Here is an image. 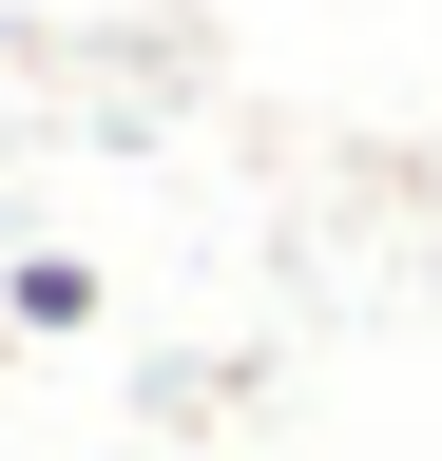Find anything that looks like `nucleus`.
<instances>
[{
	"instance_id": "obj_1",
	"label": "nucleus",
	"mask_w": 442,
	"mask_h": 461,
	"mask_svg": "<svg viewBox=\"0 0 442 461\" xmlns=\"http://www.w3.org/2000/svg\"><path fill=\"white\" fill-rule=\"evenodd\" d=\"M0 327H20V346L96 327V269H77V250H20V269H0Z\"/></svg>"
}]
</instances>
